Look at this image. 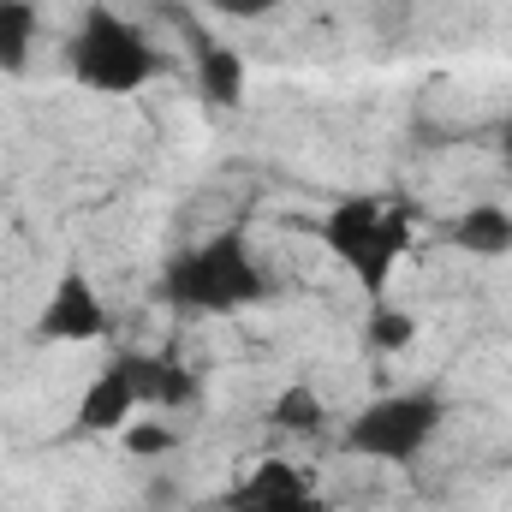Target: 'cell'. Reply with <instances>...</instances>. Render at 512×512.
Instances as JSON below:
<instances>
[{
  "instance_id": "obj_8",
  "label": "cell",
  "mask_w": 512,
  "mask_h": 512,
  "mask_svg": "<svg viewBox=\"0 0 512 512\" xmlns=\"http://www.w3.org/2000/svg\"><path fill=\"white\" fill-rule=\"evenodd\" d=\"M131 411H137V393H131L126 370L120 364H108L90 393H84V405H78V429H90V435H114V429H126Z\"/></svg>"
},
{
  "instance_id": "obj_5",
  "label": "cell",
  "mask_w": 512,
  "mask_h": 512,
  "mask_svg": "<svg viewBox=\"0 0 512 512\" xmlns=\"http://www.w3.org/2000/svg\"><path fill=\"white\" fill-rule=\"evenodd\" d=\"M227 512H328L322 507V495L310 489V477L304 471H292V465H280V459H268V465H256L251 477L221 501Z\"/></svg>"
},
{
  "instance_id": "obj_4",
  "label": "cell",
  "mask_w": 512,
  "mask_h": 512,
  "mask_svg": "<svg viewBox=\"0 0 512 512\" xmlns=\"http://www.w3.org/2000/svg\"><path fill=\"white\" fill-rule=\"evenodd\" d=\"M447 405L435 393H387V399H370L352 429H346V447L364 453V459H387V465H405L429 447V435L441 429Z\"/></svg>"
},
{
  "instance_id": "obj_1",
  "label": "cell",
  "mask_w": 512,
  "mask_h": 512,
  "mask_svg": "<svg viewBox=\"0 0 512 512\" xmlns=\"http://www.w3.org/2000/svg\"><path fill=\"white\" fill-rule=\"evenodd\" d=\"M161 298L179 316H233L268 298V274L256 268L245 233H215L209 245H191L161 268Z\"/></svg>"
},
{
  "instance_id": "obj_3",
  "label": "cell",
  "mask_w": 512,
  "mask_h": 512,
  "mask_svg": "<svg viewBox=\"0 0 512 512\" xmlns=\"http://www.w3.org/2000/svg\"><path fill=\"white\" fill-rule=\"evenodd\" d=\"M66 66H72V78L84 90H102V96H131V90H143L161 72L155 48L137 36V24L102 12V6L78 24V36L66 48Z\"/></svg>"
},
{
  "instance_id": "obj_13",
  "label": "cell",
  "mask_w": 512,
  "mask_h": 512,
  "mask_svg": "<svg viewBox=\"0 0 512 512\" xmlns=\"http://www.w3.org/2000/svg\"><path fill=\"white\" fill-rule=\"evenodd\" d=\"M417 340V322L405 316V310H393V304H376V316H370V346L376 352H405Z\"/></svg>"
},
{
  "instance_id": "obj_16",
  "label": "cell",
  "mask_w": 512,
  "mask_h": 512,
  "mask_svg": "<svg viewBox=\"0 0 512 512\" xmlns=\"http://www.w3.org/2000/svg\"><path fill=\"white\" fill-rule=\"evenodd\" d=\"M507 161H512V126H507Z\"/></svg>"
},
{
  "instance_id": "obj_7",
  "label": "cell",
  "mask_w": 512,
  "mask_h": 512,
  "mask_svg": "<svg viewBox=\"0 0 512 512\" xmlns=\"http://www.w3.org/2000/svg\"><path fill=\"white\" fill-rule=\"evenodd\" d=\"M114 364L126 370L137 405L179 411V405H191V399H197V376H191L179 358H167V352H126V358H114Z\"/></svg>"
},
{
  "instance_id": "obj_9",
  "label": "cell",
  "mask_w": 512,
  "mask_h": 512,
  "mask_svg": "<svg viewBox=\"0 0 512 512\" xmlns=\"http://www.w3.org/2000/svg\"><path fill=\"white\" fill-rule=\"evenodd\" d=\"M197 90H203L209 108H239V96H245V60L233 48H221V42H203V54H197Z\"/></svg>"
},
{
  "instance_id": "obj_10",
  "label": "cell",
  "mask_w": 512,
  "mask_h": 512,
  "mask_svg": "<svg viewBox=\"0 0 512 512\" xmlns=\"http://www.w3.org/2000/svg\"><path fill=\"white\" fill-rule=\"evenodd\" d=\"M453 245L471 256H507L512 251V215L495 203H477L453 221Z\"/></svg>"
},
{
  "instance_id": "obj_14",
  "label": "cell",
  "mask_w": 512,
  "mask_h": 512,
  "mask_svg": "<svg viewBox=\"0 0 512 512\" xmlns=\"http://www.w3.org/2000/svg\"><path fill=\"white\" fill-rule=\"evenodd\" d=\"M167 447H173V429L167 423H137V429H126V453H137V459H155Z\"/></svg>"
},
{
  "instance_id": "obj_2",
  "label": "cell",
  "mask_w": 512,
  "mask_h": 512,
  "mask_svg": "<svg viewBox=\"0 0 512 512\" xmlns=\"http://www.w3.org/2000/svg\"><path fill=\"white\" fill-rule=\"evenodd\" d=\"M322 239L328 251L340 256L364 292L382 298L387 280H393V262L411 245V203H382V197H346L328 209L322 221Z\"/></svg>"
},
{
  "instance_id": "obj_12",
  "label": "cell",
  "mask_w": 512,
  "mask_h": 512,
  "mask_svg": "<svg viewBox=\"0 0 512 512\" xmlns=\"http://www.w3.org/2000/svg\"><path fill=\"white\" fill-rule=\"evenodd\" d=\"M322 417H328V411H322V393H316V387H286V393L274 399V423L292 429V435H316Z\"/></svg>"
},
{
  "instance_id": "obj_15",
  "label": "cell",
  "mask_w": 512,
  "mask_h": 512,
  "mask_svg": "<svg viewBox=\"0 0 512 512\" xmlns=\"http://www.w3.org/2000/svg\"><path fill=\"white\" fill-rule=\"evenodd\" d=\"M286 0H215V12H227V18H268V12H280Z\"/></svg>"
},
{
  "instance_id": "obj_6",
  "label": "cell",
  "mask_w": 512,
  "mask_h": 512,
  "mask_svg": "<svg viewBox=\"0 0 512 512\" xmlns=\"http://www.w3.org/2000/svg\"><path fill=\"white\" fill-rule=\"evenodd\" d=\"M36 328H42V340L78 346V340H96L108 328V310H102V298H96V286L84 274H60L54 292H48V304H42V322Z\"/></svg>"
},
{
  "instance_id": "obj_11",
  "label": "cell",
  "mask_w": 512,
  "mask_h": 512,
  "mask_svg": "<svg viewBox=\"0 0 512 512\" xmlns=\"http://www.w3.org/2000/svg\"><path fill=\"white\" fill-rule=\"evenodd\" d=\"M36 42V6L30 0H0V72H24Z\"/></svg>"
}]
</instances>
